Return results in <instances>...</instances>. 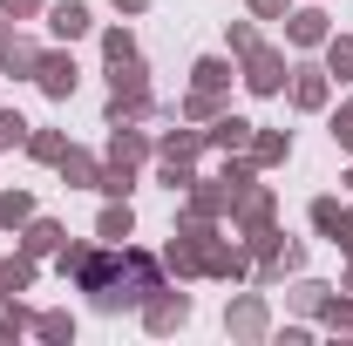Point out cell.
Masks as SVG:
<instances>
[{
	"label": "cell",
	"mask_w": 353,
	"mask_h": 346,
	"mask_svg": "<svg viewBox=\"0 0 353 346\" xmlns=\"http://www.w3.org/2000/svg\"><path fill=\"white\" fill-rule=\"evenodd\" d=\"M238 82L252 88V95H285V82H292V61H285V48H272V41L245 48V54H238Z\"/></svg>",
	"instance_id": "cell-1"
},
{
	"label": "cell",
	"mask_w": 353,
	"mask_h": 346,
	"mask_svg": "<svg viewBox=\"0 0 353 346\" xmlns=\"http://www.w3.org/2000/svg\"><path fill=\"white\" fill-rule=\"evenodd\" d=\"M238 197H245V190H238V183H224V176L211 170V176H197V183L183 190V211H176V217H211V224H218V217L238 211Z\"/></svg>",
	"instance_id": "cell-2"
},
{
	"label": "cell",
	"mask_w": 353,
	"mask_h": 346,
	"mask_svg": "<svg viewBox=\"0 0 353 346\" xmlns=\"http://www.w3.org/2000/svg\"><path fill=\"white\" fill-rule=\"evenodd\" d=\"M143 326L157 333V340H170L190 326V292H176V285H157L150 299H143Z\"/></svg>",
	"instance_id": "cell-3"
},
{
	"label": "cell",
	"mask_w": 353,
	"mask_h": 346,
	"mask_svg": "<svg viewBox=\"0 0 353 346\" xmlns=\"http://www.w3.org/2000/svg\"><path fill=\"white\" fill-rule=\"evenodd\" d=\"M34 88H41L48 102H68V95L82 88V68H75L68 41H61V48H41V68H34Z\"/></svg>",
	"instance_id": "cell-4"
},
{
	"label": "cell",
	"mask_w": 353,
	"mask_h": 346,
	"mask_svg": "<svg viewBox=\"0 0 353 346\" xmlns=\"http://www.w3.org/2000/svg\"><path fill=\"white\" fill-rule=\"evenodd\" d=\"M292 109L299 116H319V109H333V75H326V61H292Z\"/></svg>",
	"instance_id": "cell-5"
},
{
	"label": "cell",
	"mask_w": 353,
	"mask_h": 346,
	"mask_svg": "<svg viewBox=\"0 0 353 346\" xmlns=\"http://www.w3.org/2000/svg\"><path fill=\"white\" fill-rule=\"evenodd\" d=\"M224 333L231 340H272V305H265V292H238V299L224 305Z\"/></svg>",
	"instance_id": "cell-6"
},
{
	"label": "cell",
	"mask_w": 353,
	"mask_h": 346,
	"mask_svg": "<svg viewBox=\"0 0 353 346\" xmlns=\"http://www.w3.org/2000/svg\"><path fill=\"white\" fill-rule=\"evenodd\" d=\"M204 278H224V285L252 278V252H245V245H231L224 231H211V238H204Z\"/></svg>",
	"instance_id": "cell-7"
},
{
	"label": "cell",
	"mask_w": 353,
	"mask_h": 346,
	"mask_svg": "<svg viewBox=\"0 0 353 346\" xmlns=\"http://www.w3.org/2000/svg\"><path fill=\"white\" fill-rule=\"evenodd\" d=\"M109 163H157V136L143 130V123H109V150H102Z\"/></svg>",
	"instance_id": "cell-8"
},
{
	"label": "cell",
	"mask_w": 353,
	"mask_h": 346,
	"mask_svg": "<svg viewBox=\"0 0 353 346\" xmlns=\"http://www.w3.org/2000/svg\"><path fill=\"white\" fill-rule=\"evenodd\" d=\"M326 34H333L326 7H319V0H292V14H285V41H292V48H326Z\"/></svg>",
	"instance_id": "cell-9"
},
{
	"label": "cell",
	"mask_w": 353,
	"mask_h": 346,
	"mask_svg": "<svg viewBox=\"0 0 353 346\" xmlns=\"http://www.w3.org/2000/svg\"><path fill=\"white\" fill-rule=\"evenodd\" d=\"M14 238H21V252H28V258H54V252H61V238H68V224H61V217H28V224H21V231H14Z\"/></svg>",
	"instance_id": "cell-10"
},
{
	"label": "cell",
	"mask_w": 353,
	"mask_h": 346,
	"mask_svg": "<svg viewBox=\"0 0 353 346\" xmlns=\"http://www.w3.org/2000/svg\"><path fill=\"white\" fill-rule=\"evenodd\" d=\"M272 217H279V190L272 183H245V197L231 211V231H252V224H272Z\"/></svg>",
	"instance_id": "cell-11"
},
{
	"label": "cell",
	"mask_w": 353,
	"mask_h": 346,
	"mask_svg": "<svg viewBox=\"0 0 353 346\" xmlns=\"http://www.w3.org/2000/svg\"><path fill=\"white\" fill-rule=\"evenodd\" d=\"M88 28H95V14H88L82 0H48V34L54 41H82Z\"/></svg>",
	"instance_id": "cell-12"
},
{
	"label": "cell",
	"mask_w": 353,
	"mask_h": 346,
	"mask_svg": "<svg viewBox=\"0 0 353 346\" xmlns=\"http://www.w3.org/2000/svg\"><path fill=\"white\" fill-rule=\"evenodd\" d=\"M34 68H41V41H28V34H7V41H0V75L34 82Z\"/></svg>",
	"instance_id": "cell-13"
},
{
	"label": "cell",
	"mask_w": 353,
	"mask_h": 346,
	"mask_svg": "<svg viewBox=\"0 0 353 346\" xmlns=\"http://www.w3.org/2000/svg\"><path fill=\"white\" fill-rule=\"evenodd\" d=\"M95 238H102V245H130V238H136V211H130V197H102Z\"/></svg>",
	"instance_id": "cell-14"
},
{
	"label": "cell",
	"mask_w": 353,
	"mask_h": 346,
	"mask_svg": "<svg viewBox=\"0 0 353 346\" xmlns=\"http://www.w3.org/2000/svg\"><path fill=\"white\" fill-rule=\"evenodd\" d=\"M204 150H211V143H204V130H197V123H183V116H176V130L157 136V156H176V163H197Z\"/></svg>",
	"instance_id": "cell-15"
},
{
	"label": "cell",
	"mask_w": 353,
	"mask_h": 346,
	"mask_svg": "<svg viewBox=\"0 0 353 346\" xmlns=\"http://www.w3.org/2000/svg\"><path fill=\"white\" fill-rule=\"evenodd\" d=\"M245 156H252L259 170H279V163H292V130H252Z\"/></svg>",
	"instance_id": "cell-16"
},
{
	"label": "cell",
	"mask_w": 353,
	"mask_h": 346,
	"mask_svg": "<svg viewBox=\"0 0 353 346\" xmlns=\"http://www.w3.org/2000/svg\"><path fill=\"white\" fill-rule=\"evenodd\" d=\"M252 130H259V123H245V116H231V109H224L218 123H204V143H211L218 156H238V150L252 143Z\"/></svg>",
	"instance_id": "cell-17"
},
{
	"label": "cell",
	"mask_w": 353,
	"mask_h": 346,
	"mask_svg": "<svg viewBox=\"0 0 353 346\" xmlns=\"http://www.w3.org/2000/svg\"><path fill=\"white\" fill-rule=\"evenodd\" d=\"M54 170H61V183H68V190H95V176H102V156H95V150H75V143H68Z\"/></svg>",
	"instance_id": "cell-18"
},
{
	"label": "cell",
	"mask_w": 353,
	"mask_h": 346,
	"mask_svg": "<svg viewBox=\"0 0 353 346\" xmlns=\"http://www.w3.org/2000/svg\"><path fill=\"white\" fill-rule=\"evenodd\" d=\"M238 82V54H197L190 61V88H231Z\"/></svg>",
	"instance_id": "cell-19"
},
{
	"label": "cell",
	"mask_w": 353,
	"mask_h": 346,
	"mask_svg": "<svg viewBox=\"0 0 353 346\" xmlns=\"http://www.w3.org/2000/svg\"><path fill=\"white\" fill-rule=\"evenodd\" d=\"M163 109H157V95H109V109H102V123H157Z\"/></svg>",
	"instance_id": "cell-20"
},
{
	"label": "cell",
	"mask_w": 353,
	"mask_h": 346,
	"mask_svg": "<svg viewBox=\"0 0 353 346\" xmlns=\"http://www.w3.org/2000/svg\"><path fill=\"white\" fill-rule=\"evenodd\" d=\"M176 116H183V123H197V130H204V123H218V116H224V88H190V95L176 102Z\"/></svg>",
	"instance_id": "cell-21"
},
{
	"label": "cell",
	"mask_w": 353,
	"mask_h": 346,
	"mask_svg": "<svg viewBox=\"0 0 353 346\" xmlns=\"http://www.w3.org/2000/svg\"><path fill=\"white\" fill-rule=\"evenodd\" d=\"M109 95H150V68H143V54H136V61H109Z\"/></svg>",
	"instance_id": "cell-22"
},
{
	"label": "cell",
	"mask_w": 353,
	"mask_h": 346,
	"mask_svg": "<svg viewBox=\"0 0 353 346\" xmlns=\"http://www.w3.org/2000/svg\"><path fill=\"white\" fill-rule=\"evenodd\" d=\"M34 285V258L28 252H14V258H0V299H21Z\"/></svg>",
	"instance_id": "cell-23"
},
{
	"label": "cell",
	"mask_w": 353,
	"mask_h": 346,
	"mask_svg": "<svg viewBox=\"0 0 353 346\" xmlns=\"http://www.w3.org/2000/svg\"><path fill=\"white\" fill-rule=\"evenodd\" d=\"M231 238H238L252 258H279V245H285V231H279V224H252V231H231Z\"/></svg>",
	"instance_id": "cell-24"
},
{
	"label": "cell",
	"mask_w": 353,
	"mask_h": 346,
	"mask_svg": "<svg viewBox=\"0 0 353 346\" xmlns=\"http://www.w3.org/2000/svg\"><path fill=\"white\" fill-rule=\"evenodd\" d=\"M136 190V163H109L102 156V176H95V197H130Z\"/></svg>",
	"instance_id": "cell-25"
},
{
	"label": "cell",
	"mask_w": 353,
	"mask_h": 346,
	"mask_svg": "<svg viewBox=\"0 0 353 346\" xmlns=\"http://www.w3.org/2000/svg\"><path fill=\"white\" fill-rule=\"evenodd\" d=\"M333 292H340V285H326V278H299L285 299H292V312H312V319H319V305L333 299Z\"/></svg>",
	"instance_id": "cell-26"
},
{
	"label": "cell",
	"mask_w": 353,
	"mask_h": 346,
	"mask_svg": "<svg viewBox=\"0 0 353 346\" xmlns=\"http://www.w3.org/2000/svg\"><path fill=\"white\" fill-rule=\"evenodd\" d=\"M34 340L68 346V340H75V312H34Z\"/></svg>",
	"instance_id": "cell-27"
},
{
	"label": "cell",
	"mask_w": 353,
	"mask_h": 346,
	"mask_svg": "<svg viewBox=\"0 0 353 346\" xmlns=\"http://www.w3.org/2000/svg\"><path fill=\"white\" fill-rule=\"evenodd\" d=\"M326 75L353 82V34H326Z\"/></svg>",
	"instance_id": "cell-28"
},
{
	"label": "cell",
	"mask_w": 353,
	"mask_h": 346,
	"mask_svg": "<svg viewBox=\"0 0 353 346\" xmlns=\"http://www.w3.org/2000/svg\"><path fill=\"white\" fill-rule=\"evenodd\" d=\"M157 183H163L170 197H183V190L197 183V163H176V156H157Z\"/></svg>",
	"instance_id": "cell-29"
},
{
	"label": "cell",
	"mask_w": 353,
	"mask_h": 346,
	"mask_svg": "<svg viewBox=\"0 0 353 346\" xmlns=\"http://www.w3.org/2000/svg\"><path fill=\"white\" fill-rule=\"evenodd\" d=\"M61 150H68V136H61V130H34V136H28V156H34V163H48V170L61 163Z\"/></svg>",
	"instance_id": "cell-30"
},
{
	"label": "cell",
	"mask_w": 353,
	"mask_h": 346,
	"mask_svg": "<svg viewBox=\"0 0 353 346\" xmlns=\"http://www.w3.org/2000/svg\"><path fill=\"white\" fill-rule=\"evenodd\" d=\"M21 333H34V312L21 299H0V340H21Z\"/></svg>",
	"instance_id": "cell-31"
},
{
	"label": "cell",
	"mask_w": 353,
	"mask_h": 346,
	"mask_svg": "<svg viewBox=\"0 0 353 346\" xmlns=\"http://www.w3.org/2000/svg\"><path fill=\"white\" fill-rule=\"evenodd\" d=\"M28 217H34V197H28V190H7V197H0V231H21Z\"/></svg>",
	"instance_id": "cell-32"
},
{
	"label": "cell",
	"mask_w": 353,
	"mask_h": 346,
	"mask_svg": "<svg viewBox=\"0 0 353 346\" xmlns=\"http://www.w3.org/2000/svg\"><path fill=\"white\" fill-rule=\"evenodd\" d=\"M28 136H34V123L21 109H0V150H28Z\"/></svg>",
	"instance_id": "cell-33"
},
{
	"label": "cell",
	"mask_w": 353,
	"mask_h": 346,
	"mask_svg": "<svg viewBox=\"0 0 353 346\" xmlns=\"http://www.w3.org/2000/svg\"><path fill=\"white\" fill-rule=\"evenodd\" d=\"M88 252H95V245H82V238H61V252H54V272H61V278H75V272L88 265Z\"/></svg>",
	"instance_id": "cell-34"
},
{
	"label": "cell",
	"mask_w": 353,
	"mask_h": 346,
	"mask_svg": "<svg viewBox=\"0 0 353 346\" xmlns=\"http://www.w3.org/2000/svg\"><path fill=\"white\" fill-rule=\"evenodd\" d=\"M102 61H136V34L130 28H102Z\"/></svg>",
	"instance_id": "cell-35"
},
{
	"label": "cell",
	"mask_w": 353,
	"mask_h": 346,
	"mask_svg": "<svg viewBox=\"0 0 353 346\" xmlns=\"http://www.w3.org/2000/svg\"><path fill=\"white\" fill-rule=\"evenodd\" d=\"M340 211H347V204H340V197H312V231H319V238H333V224H340Z\"/></svg>",
	"instance_id": "cell-36"
},
{
	"label": "cell",
	"mask_w": 353,
	"mask_h": 346,
	"mask_svg": "<svg viewBox=\"0 0 353 346\" xmlns=\"http://www.w3.org/2000/svg\"><path fill=\"white\" fill-rule=\"evenodd\" d=\"M326 130H333V143L353 156V102H340V109H333V123H326Z\"/></svg>",
	"instance_id": "cell-37"
},
{
	"label": "cell",
	"mask_w": 353,
	"mask_h": 346,
	"mask_svg": "<svg viewBox=\"0 0 353 346\" xmlns=\"http://www.w3.org/2000/svg\"><path fill=\"white\" fill-rule=\"evenodd\" d=\"M224 41H231V54H245V48H259V21H231V34H224Z\"/></svg>",
	"instance_id": "cell-38"
},
{
	"label": "cell",
	"mask_w": 353,
	"mask_h": 346,
	"mask_svg": "<svg viewBox=\"0 0 353 346\" xmlns=\"http://www.w3.org/2000/svg\"><path fill=\"white\" fill-rule=\"evenodd\" d=\"M279 265H285V278H299V272H306V245L285 238V245H279Z\"/></svg>",
	"instance_id": "cell-39"
},
{
	"label": "cell",
	"mask_w": 353,
	"mask_h": 346,
	"mask_svg": "<svg viewBox=\"0 0 353 346\" xmlns=\"http://www.w3.org/2000/svg\"><path fill=\"white\" fill-rule=\"evenodd\" d=\"M252 7V21H285L292 14V0H245Z\"/></svg>",
	"instance_id": "cell-40"
},
{
	"label": "cell",
	"mask_w": 353,
	"mask_h": 346,
	"mask_svg": "<svg viewBox=\"0 0 353 346\" xmlns=\"http://www.w3.org/2000/svg\"><path fill=\"white\" fill-rule=\"evenodd\" d=\"M0 7H7L14 21H34V14H48V0H0Z\"/></svg>",
	"instance_id": "cell-41"
},
{
	"label": "cell",
	"mask_w": 353,
	"mask_h": 346,
	"mask_svg": "<svg viewBox=\"0 0 353 346\" xmlns=\"http://www.w3.org/2000/svg\"><path fill=\"white\" fill-rule=\"evenodd\" d=\"M333 245H340V252L353 258V211H340V224H333Z\"/></svg>",
	"instance_id": "cell-42"
},
{
	"label": "cell",
	"mask_w": 353,
	"mask_h": 346,
	"mask_svg": "<svg viewBox=\"0 0 353 346\" xmlns=\"http://www.w3.org/2000/svg\"><path fill=\"white\" fill-rule=\"evenodd\" d=\"M116 14H150V0H109Z\"/></svg>",
	"instance_id": "cell-43"
},
{
	"label": "cell",
	"mask_w": 353,
	"mask_h": 346,
	"mask_svg": "<svg viewBox=\"0 0 353 346\" xmlns=\"http://www.w3.org/2000/svg\"><path fill=\"white\" fill-rule=\"evenodd\" d=\"M14 28H21V21H14V14H7V7H0V41H7V34H14Z\"/></svg>",
	"instance_id": "cell-44"
},
{
	"label": "cell",
	"mask_w": 353,
	"mask_h": 346,
	"mask_svg": "<svg viewBox=\"0 0 353 346\" xmlns=\"http://www.w3.org/2000/svg\"><path fill=\"white\" fill-rule=\"evenodd\" d=\"M340 292H353V258H347V278H340Z\"/></svg>",
	"instance_id": "cell-45"
},
{
	"label": "cell",
	"mask_w": 353,
	"mask_h": 346,
	"mask_svg": "<svg viewBox=\"0 0 353 346\" xmlns=\"http://www.w3.org/2000/svg\"><path fill=\"white\" fill-rule=\"evenodd\" d=\"M340 183H347V190H353V170H347V176H340Z\"/></svg>",
	"instance_id": "cell-46"
}]
</instances>
